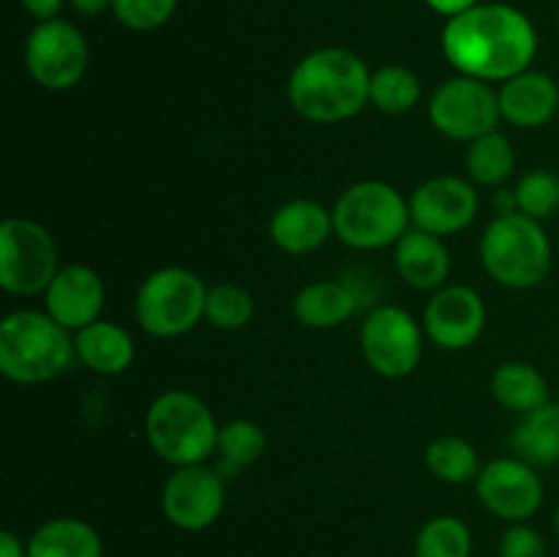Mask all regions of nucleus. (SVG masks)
I'll return each mask as SVG.
<instances>
[{"instance_id":"17","label":"nucleus","mask_w":559,"mask_h":557,"mask_svg":"<svg viewBox=\"0 0 559 557\" xmlns=\"http://www.w3.org/2000/svg\"><path fill=\"white\" fill-rule=\"evenodd\" d=\"M267 233L284 254H311L325 246L331 235H336L333 233V211H328L322 202L298 197L273 211Z\"/></svg>"},{"instance_id":"2","label":"nucleus","mask_w":559,"mask_h":557,"mask_svg":"<svg viewBox=\"0 0 559 557\" xmlns=\"http://www.w3.org/2000/svg\"><path fill=\"white\" fill-rule=\"evenodd\" d=\"M371 71L347 47H320L289 71V107L311 123H344L369 104Z\"/></svg>"},{"instance_id":"18","label":"nucleus","mask_w":559,"mask_h":557,"mask_svg":"<svg viewBox=\"0 0 559 557\" xmlns=\"http://www.w3.org/2000/svg\"><path fill=\"white\" fill-rule=\"evenodd\" d=\"M502 120L519 129H540L559 109V85L544 71H522L500 85Z\"/></svg>"},{"instance_id":"11","label":"nucleus","mask_w":559,"mask_h":557,"mask_svg":"<svg viewBox=\"0 0 559 557\" xmlns=\"http://www.w3.org/2000/svg\"><path fill=\"white\" fill-rule=\"evenodd\" d=\"M25 66L44 91H69L87 74L91 47L80 27L60 16L36 22L25 42Z\"/></svg>"},{"instance_id":"38","label":"nucleus","mask_w":559,"mask_h":557,"mask_svg":"<svg viewBox=\"0 0 559 557\" xmlns=\"http://www.w3.org/2000/svg\"><path fill=\"white\" fill-rule=\"evenodd\" d=\"M551 528H555V538H557V544H559V506H557V511H555V519H551Z\"/></svg>"},{"instance_id":"15","label":"nucleus","mask_w":559,"mask_h":557,"mask_svg":"<svg viewBox=\"0 0 559 557\" xmlns=\"http://www.w3.org/2000/svg\"><path fill=\"white\" fill-rule=\"evenodd\" d=\"M486 328V304L467 284L435 289L424 309V331L437 347L467 349Z\"/></svg>"},{"instance_id":"22","label":"nucleus","mask_w":559,"mask_h":557,"mask_svg":"<svg viewBox=\"0 0 559 557\" xmlns=\"http://www.w3.org/2000/svg\"><path fill=\"white\" fill-rule=\"evenodd\" d=\"M27 557H104L102 535L76 517H55L33 530Z\"/></svg>"},{"instance_id":"33","label":"nucleus","mask_w":559,"mask_h":557,"mask_svg":"<svg viewBox=\"0 0 559 557\" xmlns=\"http://www.w3.org/2000/svg\"><path fill=\"white\" fill-rule=\"evenodd\" d=\"M500 557H546V541L544 535L527 522L508 524L506 533L500 535V546H497Z\"/></svg>"},{"instance_id":"21","label":"nucleus","mask_w":559,"mask_h":557,"mask_svg":"<svg viewBox=\"0 0 559 557\" xmlns=\"http://www.w3.org/2000/svg\"><path fill=\"white\" fill-rule=\"evenodd\" d=\"M76 358L96 375H123L134 364V339L112 320H96L76 331Z\"/></svg>"},{"instance_id":"36","label":"nucleus","mask_w":559,"mask_h":557,"mask_svg":"<svg viewBox=\"0 0 559 557\" xmlns=\"http://www.w3.org/2000/svg\"><path fill=\"white\" fill-rule=\"evenodd\" d=\"M0 557H27V541L22 544V538H16L11 530L0 533Z\"/></svg>"},{"instance_id":"28","label":"nucleus","mask_w":559,"mask_h":557,"mask_svg":"<svg viewBox=\"0 0 559 557\" xmlns=\"http://www.w3.org/2000/svg\"><path fill=\"white\" fill-rule=\"evenodd\" d=\"M420 76L413 69L399 63L380 66L371 71L369 104L385 115H404L418 104Z\"/></svg>"},{"instance_id":"7","label":"nucleus","mask_w":559,"mask_h":557,"mask_svg":"<svg viewBox=\"0 0 559 557\" xmlns=\"http://www.w3.org/2000/svg\"><path fill=\"white\" fill-rule=\"evenodd\" d=\"M207 284L200 273L180 265H167L145 276L136 289L134 315L145 333L156 339H175L205 320Z\"/></svg>"},{"instance_id":"26","label":"nucleus","mask_w":559,"mask_h":557,"mask_svg":"<svg viewBox=\"0 0 559 557\" xmlns=\"http://www.w3.org/2000/svg\"><path fill=\"white\" fill-rule=\"evenodd\" d=\"M265 448H267L265 429H262L257 420H249V418L229 420V424H224L222 431H218V446H216L218 473H222L224 478L240 473L243 467L254 464L257 459L265 453Z\"/></svg>"},{"instance_id":"29","label":"nucleus","mask_w":559,"mask_h":557,"mask_svg":"<svg viewBox=\"0 0 559 557\" xmlns=\"http://www.w3.org/2000/svg\"><path fill=\"white\" fill-rule=\"evenodd\" d=\"M473 535L459 517L440 513L424 522L415 535V557H469Z\"/></svg>"},{"instance_id":"10","label":"nucleus","mask_w":559,"mask_h":557,"mask_svg":"<svg viewBox=\"0 0 559 557\" xmlns=\"http://www.w3.org/2000/svg\"><path fill=\"white\" fill-rule=\"evenodd\" d=\"M424 328L402 306L382 304L360 325V353L371 371L399 380L418 369L424 355Z\"/></svg>"},{"instance_id":"13","label":"nucleus","mask_w":559,"mask_h":557,"mask_svg":"<svg viewBox=\"0 0 559 557\" xmlns=\"http://www.w3.org/2000/svg\"><path fill=\"white\" fill-rule=\"evenodd\" d=\"M475 491L486 511L508 524L527 522L544 506V481L538 470L519 457L491 459L475 478Z\"/></svg>"},{"instance_id":"3","label":"nucleus","mask_w":559,"mask_h":557,"mask_svg":"<svg viewBox=\"0 0 559 557\" xmlns=\"http://www.w3.org/2000/svg\"><path fill=\"white\" fill-rule=\"evenodd\" d=\"M76 344L47 311L20 309L0 322V371L20 386H41L71 369Z\"/></svg>"},{"instance_id":"24","label":"nucleus","mask_w":559,"mask_h":557,"mask_svg":"<svg viewBox=\"0 0 559 557\" xmlns=\"http://www.w3.org/2000/svg\"><path fill=\"white\" fill-rule=\"evenodd\" d=\"M491 396L500 407L524 415L538 410L540 404L551 402L549 382L527 360H506L491 375Z\"/></svg>"},{"instance_id":"39","label":"nucleus","mask_w":559,"mask_h":557,"mask_svg":"<svg viewBox=\"0 0 559 557\" xmlns=\"http://www.w3.org/2000/svg\"><path fill=\"white\" fill-rule=\"evenodd\" d=\"M557 27H559V20H557Z\"/></svg>"},{"instance_id":"37","label":"nucleus","mask_w":559,"mask_h":557,"mask_svg":"<svg viewBox=\"0 0 559 557\" xmlns=\"http://www.w3.org/2000/svg\"><path fill=\"white\" fill-rule=\"evenodd\" d=\"M69 3L80 16H102L104 11L112 9L115 0H69Z\"/></svg>"},{"instance_id":"12","label":"nucleus","mask_w":559,"mask_h":557,"mask_svg":"<svg viewBox=\"0 0 559 557\" xmlns=\"http://www.w3.org/2000/svg\"><path fill=\"white\" fill-rule=\"evenodd\" d=\"M227 502V484L218 467L202 464H183L164 481L162 511L173 528L183 533L207 530L224 511Z\"/></svg>"},{"instance_id":"34","label":"nucleus","mask_w":559,"mask_h":557,"mask_svg":"<svg viewBox=\"0 0 559 557\" xmlns=\"http://www.w3.org/2000/svg\"><path fill=\"white\" fill-rule=\"evenodd\" d=\"M22 9L33 16L36 22L58 20V14L63 11L66 0H20Z\"/></svg>"},{"instance_id":"19","label":"nucleus","mask_w":559,"mask_h":557,"mask_svg":"<svg viewBox=\"0 0 559 557\" xmlns=\"http://www.w3.org/2000/svg\"><path fill=\"white\" fill-rule=\"evenodd\" d=\"M393 260L399 276L415 289H440L451 276V254L445 240L418 227H409L393 246Z\"/></svg>"},{"instance_id":"16","label":"nucleus","mask_w":559,"mask_h":557,"mask_svg":"<svg viewBox=\"0 0 559 557\" xmlns=\"http://www.w3.org/2000/svg\"><path fill=\"white\" fill-rule=\"evenodd\" d=\"M104 300H107L104 278L93 268L71 262V265L60 268L58 276L44 293V306H47L44 311L76 333L91 322L102 320Z\"/></svg>"},{"instance_id":"32","label":"nucleus","mask_w":559,"mask_h":557,"mask_svg":"<svg viewBox=\"0 0 559 557\" xmlns=\"http://www.w3.org/2000/svg\"><path fill=\"white\" fill-rule=\"evenodd\" d=\"M180 0H115L112 14L123 27L134 33L158 31L178 11Z\"/></svg>"},{"instance_id":"1","label":"nucleus","mask_w":559,"mask_h":557,"mask_svg":"<svg viewBox=\"0 0 559 557\" xmlns=\"http://www.w3.org/2000/svg\"><path fill=\"white\" fill-rule=\"evenodd\" d=\"M440 42L459 74L500 85L527 71L538 52L533 20L511 3H478L451 16Z\"/></svg>"},{"instance_id":"14","label":"nucleus","mask_w":559,"mask_h":557,"mask_svg":"<svg viewBox=\"0 0 559 557\" xmlns=\"http://www.w3.org/2000/svg\"><path fill=\"white\" fill-rule=\"evenodd\" d=\"M478 205L480 197L473 180L459 175H435L413 191L409 216L413 227L445 238L467 229L478 216Z\"/></svg>"},{"instance_id":"20","label":"nucleus","mask_w":559,"mask_h":557,"mask_svg":"<svg viewBox=\"0 0 559 557\" xmlns=\"http://www.w3.org/2000/svg\"><path fill=\"white\" fill-rule=\"evenodd\" d=\"M355 311H358V293L347 282H336V278L306 284L293 300L295 320L314 331L344 325L349 317H355Z\"/></svg>"},{"instance_id":"35","label":"nucleus","mask_w":559,"mask_h":557,"mask_svg":"<svg viewBox=\"0 0 559 557\" xmlns=\"http://www.w3.org/2000/svg\"><path fill=\"white\" fill-rule=\"evenodd\" d=\"M478 3H484V0H426V5L431 11H437L440 16H445V20H451V16L462 14V11L473 9Z\"/></svg>"},{"instance_id":"5","label":"nucleus","mask_w":559,"mask_h":557,"mask_svg":"<svg viewBox=\"0 0 559 557\" xmlns=\"http://www.w3.org/2000/svg\"><path fill=\"white\" fill-rule=\"evenodd\" d=\"M551 240L544 224L524 213H497L480 238V262L497 284L533 289L551 273Z\"/></svg>"},{"instance_id":"6","label":"nucleus","mask_w":559,"mask_h":557,"mask_svg":"<svg viewBox=\"0 0 559 557\" xmlns=\"http://www.w3.org/2000/svg\"><path fill=\"white\" fill-rule=\"evenodd\" d=\"M333 233L349 249L374 251L396 246L413 227L409 200L385 180H360L338 194Z\"/></svg>"},{"instance_id":"23","label":"nucleus","mask_w":559,"mask_h":557,"mask_svg":"<svg viewBox=\"0 0 559 557\" xmlns=\"http://www.w3.org/2000/svg\"><path fill=\"white\" fill-rule=\"evenodd\" d=\"M511 448L533 467L559 462V404L546 402L538 410L519 415L511 431Z\"/></svg>"},{"instance_id":"9","label":"nucleus","mask_w":559,"mask_h":557,"mask_svg":"<svg viewBox=\"0 0 559 557\" xmlns=\"http://www.w3.org/2000/svg\"><path fill=\"white\" fill-rule=\"evenodd\" d=\"M429 120L440 134L456 142H475L500 126V93L475 76H451L429 98Z\"/></svg>"},{"instance_id":"4","label":"nucleus","mask_w":559,"mask_h":557,"mask_svg":"<svg viewBox=\"0 0 559 557\" xmlns=\"http://www.w3.org/2000/svg\"><path fill=\"white\" fill-rule=\"evenodd\" d=\"M218 431L222 426L205 399L180 388L158 393L145 413L147 446L175 467L207 462L216 453Z\"/></svg>"},{"instance_id":"25","label":"nucleus","mask_w":559,"mask_h":557,"mask_svg":"<svg viewBox=\"0 0 559 557\" xmlns=\"http://www.w3.org/2000/svg\"><path fill=\"white\" fill-rule=\"evenodd\" d=\"M464 164H467V175L475 186L497 189V186L506 183L513 175V169H516V153H513L511 140L497 129L478 137L475 142H469Z\"/></svg>"},{"instance_id":"30","label":"nucleus","mask_w":559,"mask_h":557,"mask_svg":"<svg viewBox=\"0 0 559 557\" xmlns=\"http://www.w3.org/2000/svg\"><path fill=\"white\" fill-rule=\"evenodd\" d=\"M205 320L218 331H240L254 320V298L240 284H216L207 289Z\"/></svg>"},{"instance_id":"31","label":"nucleus","mask_w":559,"mask_h":557,"mask_svg":"<svg viewBox=\"0 0 559 557\" xmlns=\"http://www.w3.org/2000/svg\"><path fill=\"white\" fill-rule=\"evenodd\" d=\"M513 194H516L519 213L535 218V222H544L559 211V175L544 167L530 169L513 186Z\"/></svg>"},{"instance_id":"8","label":"nucleus","mask_w":559,"mask_h":557,"mask_svg":"<svg viewBox=\"0 0 559 557\" xmlns=\"http://www.w3.org/2000/svg\"><path fill=\"white\" fill-rule=\"evenodd\" d=\"M58 246L44 224L11 216L0 224V287L11 295H44L60 271Z\"/></svg>"},{"instance_id":"27","label":"nucleus","mask_w":559,"mask_h":557,"mask_svg":"<svg viewBox=\"0 0 559 557\" xmlns=\"http://www.w3.org/2000/svg\"><path fill=\"white\" fill-rule=\"evenodd\" d=\"M426 467L437 481L445 484H469L480 475V457L473 442L464 437H437L426 448Z\"/></svg>"}]
</instances>
